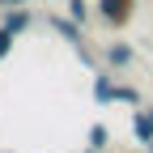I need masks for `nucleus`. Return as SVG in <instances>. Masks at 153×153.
<instances>
[{
    "label": "nucleus",
    "mask_w": 153,
    "mask_h": 153,
    "mask_svg": "<svg viewBox=\"0 0 153 153\" xmlns=\"http://www.w3.org/2000/svg\"><path fill=\"white\" fill-rule=\"evenodd\" d=\"M47 22H51V30L60 34V38H64V43H68L76 55H81L85 64H94V55H89V47H85V30H81V22H72L68 13H51Z\"/></svg>",
    "instance_id": "f257e3e1"
},
{
    "label": "nucleus",
    "mask_w": 153,
    "mask_h": 153,
    "mask_svg": "<svg viewBox=\"0 0 153 153\" xmlns=\"http://www.w3.org/2000/svg\"><path fill=\"white\" fill-rule=\"evenodd\" d=\"M13 38H17L13 30H4V26H0V60H4V55L13 51Z\"/></svg>",
    "instance_id": "9d476101"
},
{
    "label": "nucleus",
    "mask_w": 153,
    "mask_h": 153,
    "mask_svg": "<svg viewBox=\"0 0 153 153\" xmlns=\"http://www.w3.org/2000/svg\"><path fill=\"white\" fill-rule=\"evenodd\" d=\"M106 145H111V128H106V123H94V128H89V145H85V149L102 153Z\"/></svg>",
    "instance_id": "0eeeda50"
},
{
    "label": "nucleus",
    "mask_w": 153,
    "mask_h": 153,
    "mask_svg": "<svg viewBox=\"0 0 153 153\" xmlns=\"http://www.w3.org/2000/svg\"><path fill=\"white\" fill-rule=\"evenodd\" d=\"M106 64H111L115 72L132 68V64H136V47H132V43H123V38H115V43H106Z\"/></svg>",
    "instance_id": "7ed1b4c3"
},
{
    "label": "nucleus",
    "mask_w": 153,
    "mask_h": 153,
    "mask_svg": "<svg viewBox=\"0 0 153 153\" xmlns=\"http://www.w3.org/2000/svg\"><path fill=\"white\" fill-rule=\"evenodd\" d=\"M0 26L13 30V34H26V30L34 26V13H30L26 4H9V9H4V17H0Z\"/></svg>",
    "instance_id": "20e7f679"
},
{
    "label": "nucleus",
    "mask_w": 153,
    "mask_h": 153,
    "mask_svg": "<svg viewBox=\"0 0 153 153\" xmlns=\"http://www.w3.org/2000/svg\"><path fill=\"white\" fill-rule=\"evenodd\" d=\"M64 13L72 17V22H81V26L89 22V4H85V0H64Z\"/></svg>",
    "instance_id": "1a4fd4ad"
},
{
    "label": "nucleus",
    "mask_w": 153,
    "mask_h": 153,
    "mask_svg": "<svg viewBox=\"0 0 153 153\" xmlns=\"http://www.w3.org/2000/svg\"><path fill=\"white\" fill-rule=\"evenodd\" d=\"M136 4L140 0H98V22L106 30H123V26H132V17H136Z\"/></svg>",
    "instance_id": "f03ea898"
},
{
    "label": "nucleus",
    "mask_w": 153,
    "mask_h": 153,
    "mask_svg": "<svg viewBox=\"0 0 153 153\" xmlns=\"http://www.w3.org/2000/svg\"><path fill=\"white\" fill-rule=\"evenodd\" d=\"M149 153H153V149H149Z\"/></svg>",
    "instance_id": "f8f14e48"
},
{
    "label": "nucleus",
    "mask_w": 153,
    "mask_h": 153,
    "mask_svg": "<svg viewBox=\"0 0 153 153\" xmlns=\"http://www.w3.org/2000/svg\"><path fill=\"white\" fill-rule=\"evenodd\" d=\"M0 153H9V149H0Z\"/></svg>",
    "instance_id": "9b49d317"
},
{
    "label": "nucleus",
    "mask_w": 153,
    "mask_h": 153,
    "mask_svg": "<svg viewBox=\"0 0 153 153\" xmlns=\"http://www.w3.org/2000/svg\"><path fill=\"white\" fill-rule=\"evenodd\" d=\"M115 102H123V106H140V89H136V85H119V81H115Z\"/></svg>",
    "instance_id": "6e6552de"
},
{
    "label": "nucleus",
    "mask_w": 153,
    "mask_h": 153,
    "mask_svg": "<svg viewBox=\"0 0 153 153\" xmlns=\"http://www.w3.org/2000/svg\"><path fill=\"white\" fill-rule=\"evenodd\" d=\"M94 98H98L102 106L115 102V72H98V76H94Z\"/></svg>",
    "instance_id": "423d86ee"
},
{
    "label": "nucleus",
    "mask_w": 153,
    "mask_h": 153,
    "mask_svg": "<svg viewBox=\"0 0 153 153\" xmlns=\"http://www.w3.org/2000/svg\"><path fill=\"white\" fill-rule=\"evenodd\" d=\"M132 136H136V145H145V149L153 145V106L132 115Z\"/></svg>",
    "instance_id": "39448f33"
}]
</instances>
